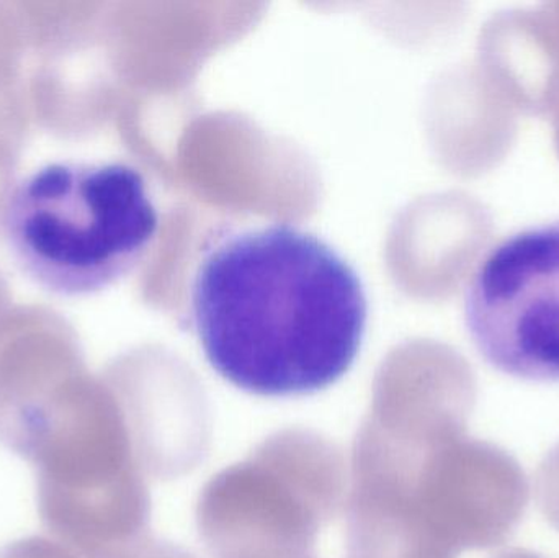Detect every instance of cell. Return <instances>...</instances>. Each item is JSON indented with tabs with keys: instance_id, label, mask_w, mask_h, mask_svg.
Here are the masks:
<instances>
[{
	"instance_id": "cell-5",
	"label": "cell",
	"mask_w": 559,
	"mask_h": 558,
	"mask_svg": "<svg viewBox=\"0 0 559 558\" xmlns=\"http://www.w3.org/2000/svg\"><path fill=\"white\" fill-rule=\"evenodd\" d=\"M309 442V439H308ZM308 448V444H306ZM306 452V449H305ZM324 451L306 472L299 467L295 484L293 464L277 461L265 444L251 462L226 471L213 480L200 503V530L218 558H309L314 543L318 497H337L338 458ZM305 458V454H302ZM302 462V459H301ZM301 465V464H299Z\"/></svg>"
},
{
	"instance_id": "cell-1",
	"label": "cell",
	"mask_w": 559,
	"mask_h": 558,
	"mask_svg": "<svg viewBox=\"0 0 559 558\" xmlns=\"http://www.w3.org/2000/svg\"><path fill=\"white\" fill-rule=\"evenodd\" d=\"M187 308L210 366L265 399L334 385L354 366L367 333L360 275L328 242L289 223L210 236Z\"/></svg>"
},
{
	"instance_id": "cell-3",
	"label": "cell",
	"mask_w": 559,
	"mask_h": 558,
	"mask_svg": "<svg viewBox=\"0 0 559 558\" xmlns=\"http://www.w3.org/2000/svg\"><path fill=\"white\" fill-rule=\"evenodd\" d=\"M388 451V449H386ZM384 533L430 558L491 549L512 536L528 503L521 464L491 442L465 435L391 442ZM381 494V491H371Z\"/></svg>"
},
{
	"instance_id": "cell-6",
	"label": "cell",
	"mask_w": 559,
	"mask_h": 558,
	"mask_svg": "<svg viewBox=\"0 0 559 558\" xmlns=\"http://www.w3.org/2000/svg\"><path fill=\"white\" fill-rule=\"evenodd\" d=\"M537 500L548 523L559 531V444L538 468Z\"/></svg>"
},
{
	"instance_id": "cell-4",
	"label": "cell",
	"mask_w": 559,
	"mask_h": 558,
	"mask_svg": "<svg viewBox=\"0 0 559 558\" xmlns=\"http://www.w3.org/2000/svg\"><path fill=\"white\" fill-rule=\"evenodd\" d=\"M463 311L473 344L499 372L559 382V219L495 246L469 278Z\"/></svg>"
},
{
	"instance_id": "cell-7",
	"label": "cell",
	"mask_w": 559,
	"mask_h": 558,
	"mask_svg": "<svg viewBox=\"0 0 559 558\" xmlns=\"http://www.w3.org/2000/svg\"><path fill=\"white\" fill-rule=\"evenodd\" d=\"M496 558H544L540 556H537V554L528 553V550H509V553L501 554V556H498Z\"/></svg>"
},
{
	"instance_id": "cell-2",
	"label": "cell",
	"mask_w": 559,
	"mask_h": 558,
	"mask_svg": "<svg viewBox=\"0 0 559 558\" xmlns=\"http://www.w3.org/2000/svg\"><path fill=\"white\" fill-rule=\"evenodd\" d=\"M0 228L28 281L56 297H88L141 264L156 239L159 213L131 164L55 161L13 186Z\"/></svg>"
}]
</instances>
